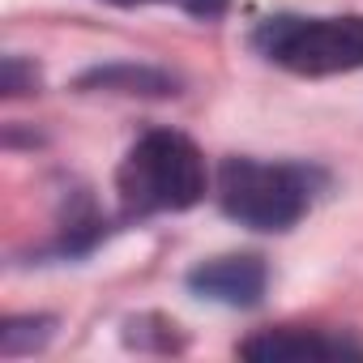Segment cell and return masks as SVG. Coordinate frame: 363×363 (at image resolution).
<instances>
[{"label":"cell","mask_w":363,"mask_h":363,"mask_svg":"<svg viewBox=\"0 0 363 363\" xmlns=\"http://www.w3.org/2000/svg\"><path fill=\"white\" fill-rule=\"evenodd\" d=\"M240 354L252 363H342V359H363V346L320 329H265L248 337Z\"/></svg>","instance_id":"4"},{"label":"cell","mask_w":363,"mask_h":363,"mask_svg":"<svg viewBox=\"0 0 363 363\" xmlns=\"http://www.w3.org/2000/svg\"><path fill=\"white\" fill-rule=\"evenodd\" d=\"M116 189L128 214H171L206 197V158L175 128L145 133L120 162Z\"/></svg>","instance_id":"1"},{"label":"cell","mask_w":363,"mask_h":363,"mask_svg":"<svg viewBox=\"0 0 363 363\" xmlns=\"http://www.w3.org/2000/svg\"><path fill=\"white\" fill-rule=\"evenodd\" d=\"M103 86V90H120V94H175V77H167L162 69H137V65H107L82 77V90Z\"/></svg>","instance_id":"6"},{"label":"cell","mask_w":363,"mask_h":363,"mask_svg":"<svg viewBox=\"0 0 363 363\" xmlns=\"http://www.w3.org/2000/svg\"><path fill=\"white\" fill-rule=\"evenodd\" d=\"M175 5L193 18H223L231 9V0H175Z\"/></svg>","instance_id":"9"},{"label":"cell","mask_w":363,"mask_h":363,"mask_svg":"<svg viewBox=\"0 0 363 363\" xmlns=\"http://www.w3.org/2000/svg\"><path fill=\"white\" fill-rule=\"evenodd\" d=\"M218 206L252 231H286L308 210V179L295 167L227 158L218 171Z\"/></svg>","instance_id":"3"},{"label":"cell","mask_w":363,"mask_h":363,"mask_svg":"<svg viewBox=\"0 0 363 363\" xmlns=\"http://www.w3.org/2000/svg\"><path fill=\"white\" fill-rule=\"evenodd\" d=\"M35 82H39L35 65H26L22 56H5V69H0V86H5V94H26V90H35Z\"/></svg>","instance_id":"8"},{"label":"cell","mask_w":363,"mask_h":363,"mask_svg":"<svg viewBox=\"0 0 363 363\" xmlns=\"http://www.w3.org/2000/svg\"><path fill=\"white\" fill-rule=\"evenodd\" d=\"M189 286L201 299L227 303V308H252L265 295V265L261 257H218L189 274Z\"/></svg>","instance_id":"5"},{"label":"cell","mask_w":363,"mask_h":363,"mask_svg":"<svg viewBox=\"0 0 363 363\" xmlns=\"http://www.w3.org/2000/svg\"><path fill=\"white\" fill-rule=\"evenodd\" d=\"M107 5H150V0H107Z\"/></svg>","instance_id":"10"},{"label":"cell","mask_w":363,"mask_h":363,"mask_svg":"<svg viewBox=\"0 0 363 363\" xmlns=\"http://www.w3.org/2000/svg\"><path fill=\"white\" fill-rule=\"evenodd\" d=\"M257 52L299 77H333L363 69V18H269L252 35Z\"/></svg>","instance_id":"2"},{"label":"cell","mask_w":363,"mask_h":363,"mask_svg":"<svg viewBox=\"0 0 363 363\" xmlns=\"http://www.w3.org/2000/svg\"><path fill=\"white\" fill-rule=\"evenodd\" d=\"M52 337V320L48 316H22V320H9L0 329V350L5 354H26L35 346H43Z\"/></svg>","instance_id":"7"}]
</instances>
